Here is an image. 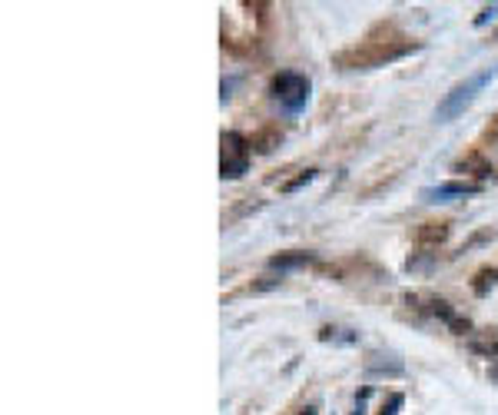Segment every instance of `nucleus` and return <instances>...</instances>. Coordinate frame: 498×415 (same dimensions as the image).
<instances>
[{"mask_svg":"<svg viewBox=\"0 0 498 415\" xmlns=\"http://www.w3.org/2000/svg\"><path fill=\"white\" fill-rule=\"evenodd\" d=\"M498 76V67H485V70H478V74H472V76H465L462 83H455V87L448 90L445 97H442V103H438V110H435V120L438 123H448V120H455V116L469 107V103L482 93V90L492 83Z\"/></svg>","mask_w":498,"mask_h":415,"instance_id":"nucleus-1","label":"nucleus"},{"mask_svg":"<svg viewBox=\"0 0 498 415\" xmlns=\"http://www.w3.org/2000/svg\"><path fill=\"white\" fill-rule=\"evenodd\" d=\"M309 76L296 74V70H279V74L272 76V83H269V93H272V100L279 103L286 114H299L303 107L309 103Z\"/></svg>","mask_w":498,"mask_h":415,"instance_id":"nucleus-2","label":"nucleus"},{"mask_svg":"<svg viewBox=\"0 0 498 415\" xmlns=\"http://www.w3.org/2000/svg\"><path fill=\"white\" fill-rule=\"evenodd\" d=\"M249 150H253V143L243 137V133H223V163H219V177L223 179H236L243 177L246 170H249Z\"/></svg>","mask_w":498,"mask_h":415,"instance_id":"nucleus-3","label":"nucleus"},{"mask_svg":"<svg viewBox=\"0 0 498 415\" xmlns=\"http://www.w3.org/2000/svg\"><path fill=\"white\" fill-rule=\"evenodd\" d=\"M478 183H438V186H429L422 193L425 203H448V200H462V196H475L478 193Z\"/></svg>","mask_w":498,"mask_h":415,"instance_id":"nucleus-4","label":"nucleus"},{"mask_svg":"<svg viewBox=\"0 0 498 415\" xmlns=\"http://www.w3.org/2000/svg\"><path fill=\"white\" fill-rule=\"evenodd\" d=\"M312 263V252H279L269 259V269H279V273H289V269H299V266Z\"/></svg>","mask_w":498,"mask_h":415,"instance_id":"nucleus-5","label":"nucleus"},{"mask_svg":"<svg viewBox=\"0 0 498 415\" xmlns=\"http://www.w3.org/2000/svg\"><path fill=\"white\" fill-rule=\"evenodd\" d=\"M432 313L438 315V319H442V322H448V326L455 329V332H459V336H465V332H469V319H459V315L452 313V309H448V302H442V299H432Z\"/></svg>","mask_w":498,"mask_h":415,"instance_id":"nucleus-6","label":"nucleus"},{"mask_svg":"<svg viewBox=\"0 0 498 415\" xmlns=\"http://www.w3.org/2000/svg\"><path fill=\"white\" fill-rule=\"evenodd\" d=\"M492 286H498V266H492V269H478V276L472 279V292L475 296H488Z\"/></svg>","mask_w":498,"mask_h":415,"instance_id":"nucleus-7","label":"nucleus"},{"mask_svg":"<svg viewBox=\"0 0 498 415\" xmlns=\"http://www.w3.org/2000/svg\"><path fill=\"white\" fill-rule=\"evenodd\" d=\"M319 339L322 342H339V346H356L359 336L352 332V329H332V326H326V329H319Z\"/></svg>","mask_w":498,"mask_h":415,"instance_id":"nucleus-8","label":"nucleus"},{"mask_svg":"<svg viewBox=\"0 0 498 415\" xmlns=\"http://www.w3.org/2000/svg\"><path fill=\"white\" fill-rule=\"evenodd\" d=\"M448 236V223H429L419 229V243H442Z\"/></svg>","mask_w":498,"mask_h":415,"instance_id":"nucleus-9","label":"nucleus"},{"mask_svg":"<svg viewBox=\"0 0 498 415\" xmlns=\"http://www.w3.org/2000/svg\"><path fill=\"white\" fill-rule=\"evenodd\" d=\"M402 405H406V395H402V392H392V395H389V402L382 405V412L379 415H399Z\"/></svg>","mask_w":498,"mask_h":415,"instance_id":"nucleus-10","label":"nucleus"},{"mask_svg":"<svg viewBox=\"0 0 498 415\" xmlns=\"http://www.w3.org/2000/svg\"><path fill=\"white\" fill-rule=\"evenodd\" d=\"M472 349H475L478 355H488V359H492V355H498V342H495V339H485V342L472 339Z\"/></svg>","mask_w":498,"mask_h":415,"instance_id":"nucleus-11","label":"nucleus"},{"mask_svg":"<svg viewBox=\"0 0 498 415\" xmlns=\"http://www.w3.org/2000/svg\"><path fill=\"white\" fill-rule=\"evenodd\" d=\"M312 177H316V170H306V173H299L296 179H289V183H286L282 189H286V193H296L299 186H306V183H312Z\"/></svg>","mask_w":498,"mask_h":415,"instance_id":"nucleus-12","label":"nucleus"},{"mask_svg":"<svg viewBox=\"0 0 498 415\" xmlns=\"http://www.w3.org/2000/svg\"><path fill=\"white\" fill-rule=\"evenodd\" d=\"M279 140H282V133L276 130V133H269V137H263V140H253V147L259 153H269V150H272V143H279Z\"/></svg>","mask_w":498,"mask_h":415,"instance_id":"nucleus-13","label":"nucleus"},{"mask_svg":"<svg viewBox=\"0 0 498 415\" xmlns=\"http://www.w3.org/2000/svg\"><path fill=\"white\" fill-rule=\"evenodd\" d=\"M282 283V276H263L259 283H253V292H266V290H276Z\"/></svg>","mask_w":498,"mask_h":415,"instance_id":"nucleus-14","label":"nucleus"},{"mask_svg":"<svg viewBox=\"0 0 498 415\" xmlns=\"http://www.w3.org/2000/svg\"><path fill=\"white\" fill-rule=\"evenodd\" d=\"M495 17H498V4H488L485 11H482L478 17H475V27H485L488 20H495Z\"/></svg>","mask_w":498,"mask_h":415,"instance_id":"nucleus-15","label":"nucleus"},{"mask_svg":"<svg viewBox=\"0 0 498 415\" xmlns=\"http://www.w3.org/2000/svg\"><path fill=\"white\" fill-rule=\"evenodd\" d=\"M369 395H372V389H362L356 395V409H352V412L349 415H366V402H369Z\"/></svg>","mask_w":498,"mask_h":415,"instance_id":"nucleus-16","label":"nucleus"},{"mask_svg":"<svg viewBox=\"0 0 498 415\" xmlns=\"http://www.w3.org/2000/svg\"><path fill=\"white\" fill-rule=\"evenodd\" d=\"M492 133H498V116H495V120H492Z\"/></svg>","mask_w":498,"mask_h":415,"instance_id":"nucleus-17","label":"nucleus"},{"mask_svg":"<svg viewBox=\"0 0 498 415\" xmlns=\"http://www.w3.org/2000/svg\"><path fill=\"white\" fill-rule=\"evenodd\" d=\"M303 415H316V409H303Z\"/></svg>","mask_w":498,"mask_h":415,"instance_id":"nucleus-18","label":"nucleus"},{"mask_svg":"<svg viewBox=\"0 0 498 415\" xmlns=\"http://www.w3.org/2000/svg\"><path fill=\"white\" fill-rule=\"evenodd\" d=\"M492 379H495V382H498V365H495V369H492Z\"/></svg>","mask_w":498,"mask_h":415,"instance_id":"nucleus-19","label":"nucleus"},{"mask_svg":"<svg viewBox=\"0 0 498 415\" xmlns=\"http://www.w3.org/2000/svg\"><path fill=\"white\" fill-rule=\"evenodd\" d=\"M495 37H498V34H495Z\"/></svg>","mask_w":498,"mask_h":415,"instance_id":"nucleus-20","label":"nucleus"}]
</instances>
